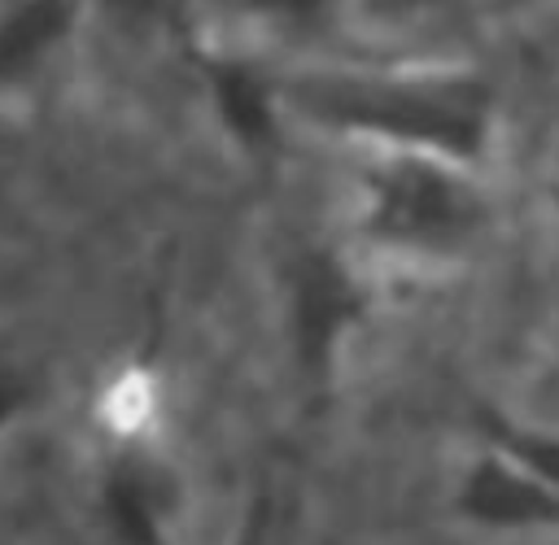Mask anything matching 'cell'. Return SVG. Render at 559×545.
Listing matches in <instances>:
<instances>
[{"instance_id":"1","label":"cell","mask_w":559,"mask_h":545,"mask_svg":"<svg viewBox=\"0 0 559 545\" xmlns=\"http://www.w3.org/2000/svg\"><path fill=\"white\" fill-rule=\"evenodd\" d=\"M319 109L367 126L380 135H393L402 144H424L437 153L472 157L485 135V109L476 92L454 87H411V83H345L319 96Z\"/></svg>"},{"instance_id":"2","label":"cell","mask_w":559,"mask_h":545,"mask_svg":"<svg viewBox=\"0 0 559 545\" xmlns=\"http://www.w3.org/2000/svg\"><path fill=\"white\" fill-rule=\"evenodd\" d=\"M376 227L393 240H445L476 218L472 192L437 161L406 157L376 174Z\"/></svg>"},{"instance_id":"3","label":"cell","mask_w":559,"mask_h":545,"mask_svg":"<svg viewBox=\"0 0 559 545\" xmlns=\"http://www.w3.org/2000/svg\"><path fill=\"white\" fill-rule=\"evenodd\" d=\"M79 0H17L0 17V83L35 70L74 26Z\"/></svg>"},{"instance_id":"4","label":"cell","mask_w":559,"mask_h":545,"mask_svg":"<svg viewBox=\"0 0 559 545\" xmlns=\"http://www.w3.org/2000/svg\"><path fill=\"white\" fill-rule=\"evenodd\" d=\"M297 310H301V340L310 358H323L336 327L358 310L354 283L328 262V257H306L297 275Z\"/></svg>"},{"instance_id":"5","label":"cell","mask_w":559,"mask_h":545,"mask_svg":"<svg viewBox=\"0 0 559 545\" xmlns=\"http://www.w3.org/2000/svg\"><path fill=\"white\" fill-rule=\"evenodd\" d=\"M467 510L493 523H542L559 519V497L511 467H480L467 484Z\"/></svg>"},{"instance_id":"6","label":"cell","mask_w":559,"mask_h":545,"mask_svg":"<svg viewBox=\"0 0 559 545\" xmlns=\"http://www.w3.org/2000/svg\"><path fill=\"white\" fill-rule=\"evenodd\" d=\"M210 78H214V92L223 100V113L231 118V126L245 135V140H266L271 135V113H266V92L258 83V74L249 65H210Z\"/></svg>"},{"instance_id":"7","label":"cell","mask_w":559,"mask_h":545,"mask_svg":"<svg viewBox=\"0 0 559 545\" xmlns=\"http://www.w3.org/2000/svg\"><path fill=\"white\" fill-rule=\"evenodd\" d=\"M502 440L511 445V453H515L520 462H528L537 475H546V480H555V484H559V440H542V436H515V432H507Z\"/></svg>"},{"instance_id":"8","label":"cell","mask_w":559,"mask_h":545,"mask_svg":"<svg viewBox=\"0 0 559 545\" xmlns=\"http://www.w3.org/2000/svg\"><path fill=\"white\" fill-rule=\"evenodd\" d=\"M240 4L271 9V13H310V9H323L328 0H240Z\"/></svg>"},{"instance_id":"9","label":"cell","mask_w":559,"mask_h":545,"mask_svg":"<svg viewBox=\"0 0 559 545\" xmlns=\"http://www.w3.org/2000/svg\"><path fill=\"white\" fill-rule=\"evenodd\" d=\"M393 9H411V4H428V0H389Z\"/></svg>"}]
</instances>
